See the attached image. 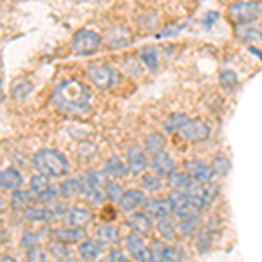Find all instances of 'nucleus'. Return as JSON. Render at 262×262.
I'll return each instance as SVG.
<instances>
[{
	"mask_svg": "<svg viewBox=\"0 0 262 262\" xmlns=\"http://www.w3.org/2000/svg\"><path fill=\"white\" fill-rule=\"evenodd\" d=\"M93 93L86 84L67 79L54 88L51 95V105L56 108L61 116L81 119L93 111Z\"/></svg>",
	"mask_w": 262,
	"mask_h": 262,
	"instance_id": "1",
	"label": "nucleus"
},
{
	"mask_svg": "<svg viewBox=\"0 0 262 262\" xmlns=\"http://www.w3.org/2000/svg\"><path fill=\"white\" fill-rule=\"evenodd\" d=\"M32 166L37 173H42L49 179H63L70 171L67 156L56 149H39L32 156Z\"/></svg>",
	"mask_w": 262,
	"mask_h": 262,
	"instance_id": "2",
	"label": "nucleus"
},
{
	"mask_svg": "<svg viewBox=\"0 0 262 262\" xmlns=\"http://www.w3.org/2000/svg\"><path fill=\"white\" fill-rule=\"evenodd\" d=\"M108 180L111 179L103 171L88 170L81 177V198L90 205L100 206L105 201V185Z\"/></svg>",
	"mask_w": 262,
	"mask_h": 262,
	"instance_id": "3",
	"label": "nucleus"
},
{
	"mask_svg": "<svg viewBox=\"0 0 262 262\" xmlns=\"http://www.w3.org/2000/svg\"><path fill=\"white\" fill-rule=\"evenodd\" d=\"M262 16V2L260 0H234L227 7V18L234 27L242 25H253Z\"/></svg>",
	"mask_w": 262,
	"mask_h": 262,
	"instance_id": "4",
	"label": "nucleus"
},
{
	"mask_svg": "<svg viewBox=\"0 0 262 262\" xmlns=\"http://www.w3.org/2000/svg\"><path fill=\"white\" fill-rule=\"evenodd\" d=\"M103 44L101 35L98 32L90 30V28H81L72 35L70 48L74 51V54L77 56H93L95 53H98L100 46Z\"/></svg>",
	"mask_w": 262,
	"mask_h": 262,
	"instance_id": "5",
	"label": "nucleus"
},
{
	"mask_svg": "<svg viewBox=\"0 0 262 262\" xmlns=\"http://www.w3.org/2000/svg\"><path fill=\"white\" fill-rule=\"evenodd\" d=\"M28 191L32 192L33 200L40 205H49V203L56 201L60 198V191L58 185H53L49 177L42 175V173H35L28 182Z\"/></svg>",
	"mask_w": 262,
	"mask_h": 262,
	"instance_id": "6",
	"label": "nucleus"
},
{
	"mask_svg": "<svg viewBox=\"0 0 262 262\" xmlns=\"http://www.w3.org/2000/svg\"><path fill=\"white\" fill-rule=\"evenodd\" d=\"M168 200L171 203V215L177 219V221H182V219L194 217V215L203 213V210L198 206V203L194 201V198L189 192L170 191Z\"/></svg>",
	"mask_w": 262,
	"mask_h": 262,
	"instance_id": "7",
	"label": "nucleus"
},
{
	"mask_svg": "<svg viewBox=\"0 0 262 262\" xmlns=\"http://www.w3.org/2000/svg\"><path fill=\"white\" fill-rule=\"evenodd\" d=\"M86 77L96 90L108 91L117 84L119 72L111 65H91L86 70Z\"/></svg>",
	"mask_w": 262,
	"mask_h": 262,
	"instance_id": "8",
	"label": "nucleus"
},
{
	"mask_svg": "<svg viewBox=\"0 0 262 262\" xmlns=\"http://www.w3.org/2000/svg\"><path fill=\"white\" fill-rule=\"evenodd\" d=\"M187 192L194 198V201L198 203V206H200L203 212H206L217 201V198L221 196V187L215 182H205V184L192 182L191 189Z\"/></svg>",
	"mask_w": 262,
	"mask_h": 262,
	"instance_id": "9",
	"label": "nucleus"
},
{
	"mask_svg": "<svg viewBox=\"0 0 262 262\" xmlns=\"http://www.w3.org/2000/svg\"><path fill=\"white\" fill-rule=\"evenodd\" d=\"M177 135H179L182 140H185L189 143H203L210 138L212 128H210V124L206 121L198 119V117L196 119H191V117H189V121L182 126Z\"/></svg>",
	"mask_w": 262,
	"mask_h": 262,
	"instance_id": "10",
	"label": "nucleus"
},
{
	"mask_svg": "<svg viewBox=\"0 0 262 262\" xmlns=\"http://www.w3.org/2000/svg\"><path fill=\"white\" fill-rule=\"evenodd\" d=\"M124 224L129 229V232L142 236V238H149V236H152V232H154L156 222L143 210H137V212H131L126 215Z\"/></svg>",
	"mask_w": 262,
	"mask_h": 262,
	"instance_id": "11",
	"label": "nucleus"
},
{
	"mask_svg": "<svg viewBox=\"0 0 262 262\" xmlns=\"http://www.w3.org/2000/svg\"><path fill=\"white\" fill-rule=\"evenodd\" d=\"M101 40L107 48L111 49H121L126 48L133 42V33L128 27H122V25H114V27H108L107 30L101 35Z\"/></svg>",
	"mask_w": 262,
	"mask_h": 262,
	"instance_id": "12",
	"label": "nucleus"
},
{
	"mask_svg": "<svg viewBox=\"0 0 262 262\" xmlns=\"http://www.w3.org/2000/svg\"><path fill=\"white\" fill-rule=\"evenodd\" d=\"M184 171L187 173L192 179V182H200V184H205V182H213L215 180V171L212 168V164L203 161V159H185L184 161Z\"/></svg>",
	"mask_w": 262,
	"mask_h": 262,
	"instance_id": "13",
	"label": "nucleus"
},
{
	"mask_svg": "<svg viewBox=\"0 0 262 262\" xmlns=\"http://www.w3.org/2000/svg\"><path fill=\"white\" fill-rule=\"evenodd\" d=\"M126 164H128L129 175H142L150 166L149 154L140 145H129L126 150Z\"/></svg>",
	"mask_w": 262,
	"mask_h": 262,
	"instance_id": "14",
	"label": "nucleus"
},
{
	"mask_svg": "<svg viewBox=\"0 0 262 262\" xmlns=\"http://www.w3.org/2000/svg\"><path fill=\"white\" fill-rule=\"evenodd\" d=\"M124 248L128 257L133 262H149V243L145 242V238L138 234H129L124 236Z\"/></svg>",
	"mask_w": 262,
	"mask_h": 262,
	"instance_id": "15",
	"label": "nucleus"
},
{
	"mask_svg": "<svg viewBox=\"0 0 262 262\" xmlns=\"http://www.w3.org/2000/svg\"><path fill=\"white\" fill-rule=\"evenodd\" d=\"M142 210L145 212L152 221H161V219L173 217L171 215V203L166 198H147V201L143 203Z\"/></svg>",
	"mask_w": 262,
	"mask_h": 262,
	"instance_id": "16",
	"label": "nucleus"
},
{
	"mask_svg": "<svg viewBox=\"0 0 262 262\" xmlns=\"http://www.w3.org/2000/svg\"><path fill=\"white\" fill-rule=\"evenodd\" d=\"M49 236L51 239L60 242L63 245H67V247H70V245H81L88 238L86 229H79V227H70V226L56 227V229L49 232Z\"/></svg>",
	"mask_w": 262,
	"mask_h": 262,
	"instance_id": "17",
	"label": "nucleus"
},
{
	"mask_svg": "<svg viewBox=\"0 0 262 262\" xmlns=\"http://www.w3.org/2000/svg\"><path fill=\"white\" fill-rule=\"evenodd\" d=\"M150 170H152V173H156V175H159L161 179L166 180L168 177L177 170L175 159H173L171 154H168L166 150H161V152H158V154H152L150 156Z\"/></svg>",
	"mask_w": 262,
	"mask_h": 262,
	"instance_id": "18",
	"label": "nucleus"
},
{
	"mask_svg": "<svg viewBox=\"0 0 262 262\" xmlns=\"http://www.w3.org/2000/svg\"><path fill=\"white\" fill-rule=\"evenodd\" d=\"M145 201H147L145 191H142V189H126L121 198V201L117 203V206H119L121 212L131 213V212L140 210Z\"/></svg>",
	"mask_w": 262,
	"mask_h": 262,
	"instance_id": "19",
	"label": "nucleus"
},
{
	"mask_svg": "<svg viewBox=\"0 0 262 262\" xmlns=\"http://www.w3.org/2000/svg\"><path fill=\"white\" fill-rule=\"evenodd\" d=\"M93 219H95V215H93L90 208H84V206H72V208L67 210L63 221H65L67 226H70V227L86 229V227L93 222Z\"/></svg>",
	"mask_w": 262,
	"mask_h": 262,
	"instance_id": "20",
	"label": "nucleus"
},
{
	"mask_svg": "<svg viewBox=\"0 0 262 262\" xmlns=\"http://www.w3.org/2000/svg\"><path fill=\"white\" fill-rule=\"evenodd\" d=\"M105 175L111 180H121L126 179L129 175L128 164H126V159L119 158V156H111L103 161V170Z\"/></svg>",
	"mask_w": 262,
	"mask_h": 262,
	"instance_id": "21",
	"label": "nucleus"
},
{
	"mask_svg": "<svg viewBox=\"0 0 262 262\" xmlns=\"http://www.w3.org/2000/svg\"><path fill=\"white\" fill-rule=\"evenodd\" d=\"M154 232L158 234L159 239L166 243H173L179 238V227H177V219L175 217H166L161 221H156L154 224Z\"/></svg>",
	"mask_w": 262,
	"mask_h": 262,
	"instance_id": "22",
	"label": "nucleus"
},
{
	"mask_svg": "<svg viewBox=\"0 0 262 262\" xmlns=\"http://www.w3.org/2000/svg\"><path fill=\"white\" fill-rule=\"evenodd\" d=\"M23 175L18 168L14 166H9L6 170L0 171V189L2 191H9V192H14L18 189L23 187Z\"/></svg>",
	"mask_w": 262,
	"mask_h": 262,
	"instance_id": "23",
	"label": "nucleus"
},
{
	"mask_svg": "<svg viewBox=\"0 0 262 262\" xmlns=\"http://www.w3.org/2000/svg\"><path fill=\"white\" fill-rule=\"evenodd\" d=\"M96 239L101 243V247H117V245L121 243V231L117 226H114V224L107 222L103 224V226L98 227V232H96Z\"/></svg>",
	"mask_w": 262,
	"mask_h": 262,
	"instance_id": "24",
	"label": "nucleus"
},
{
	"mask_svg": "<svg viewBox=\"0 0 262 262\" xmlns=\"http://www.w3.org/2000/svg\"><path fill=\"white\" fill-rule=\"evenodd\" d=\"M103 252V247L98 239H93V238H86L84 242L79 245L77 253H79V259L84 262H96L100 260V255Z\"/></svg>",
	"mask_w": 262,
	"mask_h": 262,
	"instance_id": "25",
	"label": "nucleus"
},
{
	"mask_svg": "<svg viewBox=\"0 0 262 262\" xmlns=\"http://www.w3.org/2000/svg\"><path fill=\"white\" fill-rule=\"evenodd\" d=\"M177 227H179L180 238H194L203 227V217L194 215V217L182 219V221H177Z\"/></svg>",
	"mask_w": 262,
	"mask_h": 262,
	"instance_id": "26",
	"label": "nucleus"
},
{
	"mask_svg": "<svg viewBox=\"0 0 262 262\" xmlns=\"http://www.w3.org/2000/svg\"><path fill=\"white\" fill-rule=\"evenodd\" d=\"M166 185H168V189L170 191H182V192H187L189 189H191V185H192V179L187 175L184 170L179 171V170H175L171 173L170 177L166 179Z\"/></svg>",
	"mask_w": 262,
	"mask_h": 262,
	"instance_id": "27",
	"label": "nucleus"
},
{
	"mask_svg": "<svg viewBox=\"0 0 262 262\" xmlns=\"http://www.w3.org/2000/svg\"><path fill=\"white\" fill-rule=\"evenodd\" d=\"M164 147H166V135L161 133V131H154V133H149L143 138V149L150 156L164 150Z\"/></svg>",
	"mask_w": 262,
	"mask_h": 262,
	"instance_id": "28",
	"label": "nucleus"
},
{
	"mask_svg": "<svg viewBox=\"0 0 262 262\" xmlns=\"http://www.w3.org/2000/svg\"><path fill=\"white\" fill-rule=\"evenodd\" d=\"M58 191H60V198H63V200H72V198L81 196V179L79 177H67L58 185Z\"/></svg>",
	"mask_w": 262,
	"mask_h": 262,
	"instance_id": "29",
	"label": "nucleus"
},
{
	"mask_svg": "<svg viewBox=\"0 0 262 262\" xmlns=\"http://www.w3.org/2000/svg\"><path fill=\"white\" fill-rule=\"evenodd\" d=\"M140 187L142 191L150 192V194H159L164 189V179H161L156 173H142L140 175Z\"/></svg>",
	"mask_w": 262,
	"mask_h": 262,
	"instance_id": "30",
	"label": "nucleus"
},
{
	"mask_svg": "<svg viewBox=\"0 0 262 262\" xmlns=\"http://www.w3.org/2000/svg\"><path fill=\"white\" fill-rule=\"evenodd\" d=\"M35 200H33L32 192L30 191H23V189H18V191L11 192V200H9V205L12 210H18V212H23L27 210L28 206H32Z\"/></svg>",
	"mask_w": 262,
	"mask_h": 262,
	"instance_id": "31",
	"label": "nucleus"
},
{
	"mask_svg": "<svg viewBox=\"0 0 262 262\" xmlns=\"http://www.w3.org/2000/svg\"><path fill=\"white\" fill-rule=\"evenodd\" d=\"M187 121H189V116L184 112H175V114H171V116H168L163 122L164 135H177Z\"/></svg>",
	"mask_w": 262,
	"mask_h": 262,
	"instance_id": "32",
	"label": "nucleus"
},
{
	"mask_svg": "<svg viewBox=\"0 0 262 262\" xmlns=\"http://www.w3.org/2000/svg\"><path fill=\"white\" fill-rule=\"evenodd\" d=\"M234 35L243 42H260V28L259 25H242V27H234Z\"/></svg>",
	"mask_w": 262,
	"mask_h": 262,
	"instance_id": "33",
	"label": "nucleus"
},
{
	"mask_svg": "<svg viewBox=\"0 0 262 262\" xmlns=\"http://www.w3.org/2000/svg\"><path fill=\"white\" fill-rule=\"evenodd\" d=\"M32 90H33L32 82L28 81V79H25V77L14 79L12 84H11V95H12V98H14L16 101L27 100L28 96H30Z\"/></svg>",
	"mask_w": 262,
	"mask_h": 262,
	"instance_id": "34",
	"label": "nucleus"
},
{
	"mask_svg": "<svg viewBox=\"0 0 262 262\" xmlns=\"http://www.w3.org/2000/svg\"><path fill=\"white\" fill-rule=\"evenodd\" d=\"M23 219L27 222H32V224H44V222H49V215H48V210L46 206H28L27 210H23Z\"/></svg>",
	"mask_w": 262,
	"mask_h": 262,
	"instance_id": "35",
	"label": "nucleus"
},
{
	"mask_svg": "<svg viewBox=\"0 0 262 262\" xmlns=\"http://www.w3.org/2000/svg\"><path fill=\"white\" fill-rule=\"evenodd\" d=\"M138 58L143 65L147 67L149 70H156L159 67V54H158V49L152 48V46H145L138 51Z\"/></svg>",
	"mask_w": 262,
	"mask_h": 262,
	"instance_id": "36",
	"label": "nucleus"
},
{
	"mask_svg": "<svg viewBox=\"0 0 262 262\" xmlns=\"http://www.w3.org/2000/svg\"><path fill=\"white\" fill-rule=\"evenodd\" d=\"M122 194H124V189L119 184V180H108V184L105 185V200L111 205H117L121 201Z\"/></svg>",
	"mask_w": 262,
	"mask_h": 262,
	"instance_id": "37",
	"label": "nucleus"
},
{
	"mask_svg": "<svg viewBox=\"0 0 262 262\" xmlns=\"http://www.w3.org/2000/svg\"><path fill=\"white\" fill-rule=\"evenodd\" d=\"M212 168H213V171H215V175L217 177H222V179H226L227 175H229V171H231V159L227 158V156H224V154H217V156H213V159H212Z\"/></svg>",
	"mask_w": 262,
	"mask_h": 262,
	"instance_id": "38",
	"label": "nucleus"
},
{
	"mask_svg": "<svg viewBox=\"0 0 262 262\" xmlns=\"http://www.w3.org/2000/svg\"><path fill=\"white\" fill-rule=\"evenodd\" d=\"M219 82H221L222 90H226L227 93H232L238 90V75H236L234 70H222L221 75H219Z\"/></svg>",
	"mask_w": 262,
	"mask_h": 262,
	"instance_id": "39",
	"label": "nucleus"
},
{
	"mask_svg": "<svg viewBox=\"0 0 262 262\" xmlns=\"http://www.w3.org/2000/svg\"><path fill=\"white\" fill-rule=\"evenodd\" d=\"M48 255L51 257V259H56V260H65V259H69L70 255V250H69V247L67 245H63L60 242H51L48 245Z\"/></svg>",
	"mask_w": 262,
	"mask_h": 262,
	"instance_id": "40",
	"label": "nucleus"
},
{
	"mask_svg": "<svg viewBox=\"0 0 262 262\" xmlns=\"http://www.w3.org/2000/svg\"><path fill=\"white\" fill-rule=\"evenodd\" d=\"M166 242L159 238L150 239L149 243V262H163V255H164V248H166Z\"/></svg>",
	"mask_w": 262,
	"mask_h": 262,
	"instance_id": "41",
	"label": "nucleus"
},
{
	"mask_svg": "<svg viewBox=\"0 0 262 262\" xmlns=\"http://www.w3.org/2000/svg\"><path fill=\"white\" fill-rule=\"evenodd\" d=\"M194 238H196V247H198V250H200V252H206L213 243L212 229H208V227H201L200 232H198Z\"/></svg>",
	"mask_w": 262,
	"mask_h": 262,
	"instance_id": "42",
	"label": "nucleus"
},
{
	"mask_svg": "<svg viewBox=\"0 0 262 262\" xmlns=\"http://www.w3.org/2000/svg\"><path fill=\"white\" fill-rule=\"evenodd\" d=\"M185 257L184 248L179 247V245H166L164 248V255H163V262H182Z\"/></svg>",
	"mask_w": 262,
	"mask_h": 262,
	"instance_id": "43",
	"label": "nucleus"
},
{
	"mask_svg": "<svg viewBox=\"0 0 262 262\" xmlns=\"http://www.w3.org/2000/svg\"><path fill=\"white\" fill-rule=\"evenodd\" d=\"M39 242H40V236L37 234L35 231H25L23 234H21L19 245L23 250H32V248L39 247Z\"/></svg>",
	"mask_w": 262,
	"mask_h": 262,
	"instance_id": "44",
	"label": "nucleus"
},
{
	"mask_svg": "<svg viewBox=\"0 0 262 262\" xmlns=\"http://www.w3.org/2000/svg\"><path fill=\"white\" fill-rule=\"evenodd\" d=\"M105 262H129V257L126 252H122L119 247H112L105 255Z\"/></svg>",
	"mask_w": 262,
	"mask_h": 262,
	"instance_id": "45",
	"label": "nucleus"
},
{
	"mask_svg": "<svg viewBox=\"0 0 262 262\" xmlns=\"http://www.w3.org/2000/svg\"><path fill=\"white\" fill-rule=\"evenodd\" d=\"M48 253L44 250H40L39 247L27 250V262H48Z\"/></svg>",
	"mask_w": 262,
	"mask_h": 262,
	"instance_id": "46",
	"label": "nucleus"
},
{
	"mask_svg": "<svg viewBox=\"0 0 262 262\" xmlns=\"http://www.w3.org/2000/svg\"><path fill=\"white\" fill-rule=\"evenodd\" d=\"M185 28V23H173V25H168V27H164V30L163 33L159 37H173V35H177V33H180L182 30Z\"/></svg>",
	"mask_w": 262,
	"mask_h": 262,
	"instance_id": "47",
	"label": "nucleus"
},
{
	"mask_svg": "<svg viewBox=\"0 0 262 262\" xmlns=\"http://www.w3.org/2000/svg\"><path fill=\"white\" fill-rule=\"evenodd\" d=\"M217 19H219V12L210 11V12H206L205 18H203V25H205L206 28H212L213 25L217 23Z\"/></svg>",
	"mask_w": 262,
	"mask_h": 262,
	"instance_id": "48",
	"label": "nucleus"
},
{
	"mask_svg": "<svg viewBox=\"0 0 262 262\" xmlns=\"http://www.w3.org/2000/svg\"><path fill=\"white\" fill-rule=\"evenodd\" d=\"M0 262H18V260L11 255H0Z\"/></svg>",
	"mask_w": 262,
	"mask_h": 262,
	"instance_id": "49",
	"label": "nucleus"
},
{
	"mask_svg": "<svg viewBox=\"0 0 262 262\" xmlns=\"http://www.w3.org/2000/svg\"><path fill=\"white\" fill-rule=\"evenodd\" d=\"M4 101V84H2V77H0V103Z\"/></svg>",
	"mask_w": 262,
	"mask_h": 262,
	"instance_id": "50",
	"label": "nucleus"
},
{
	"mask_svg": "<svg viewBox=\"0 0 262 262\" xmlns=\"http://www.w3.org/2000/svg\"><path fill=\"white\" fill-rule=\"evenodd\" d=\"M61 262H81V259H75V257H69V259L61 260Z\"/></svg>",
	"mask_w": 262,
	"mask_h": 262,
	"instance_id": "51",
	"label": "nucleus"
},
{
	"mask_svg": "<svg viewBox=\"0 0 262 262\" xmlns=\"http://www.w3.org/2000/svg\"><path fill=\"white\" fill-rule=\"evenodd\" d=\"M2 213H4V203L0 200V217H2Z\"/></svg>",
	"mask_w": 262,
	"mask_h": 262,
	"instance_id": "52",
	"label": "nucleus"
},
{
	"mask_svg": "<svg viewBox=\"0 0 262 262\" xmlns=\"http://www.w3.org/2000/svg\"><path fill=\"white\" fill-rule=\"evenodd\" d=\"M259 28H260V35H262V23L259 25Z\"/></svg>",
	"mask_w": 262,
	"mask_h": 262,
	"instance_id": "53",
	"label": "nucleus"
},
{
	"mask_svg": "<svg viewBox=\"0 0 262 262\" xmlns=\"http://www.w3.org/2000/svg\"><path fill=\"white\" fill-rule=\"evenodd\" d=\"M96 262H105V260H103V259H100V260H96Z\"/></svg>",
	"mask_w": 262,
	"mask_h": 262,
	"instance_id": "54",
	"label": "nucleus"
}]
</instances>
